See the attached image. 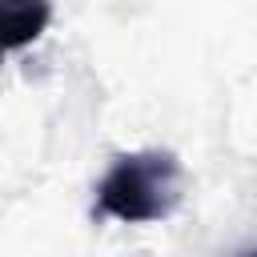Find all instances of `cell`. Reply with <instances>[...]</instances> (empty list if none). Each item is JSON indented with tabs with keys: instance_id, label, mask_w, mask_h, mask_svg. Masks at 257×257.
Wrapping results in <instances>:
<instances>
[{
	"instance_id": "6da1fadb",
	"label": "cell",
	"mask_w": 257,
	"mask_h": 257,
	"mask_svg": "<svg viewBox=\"0 0 257 257\" xmlns=\"http://www.w3.org/2000/svg\"><path fill=\"white\" fill-rule=\"evenodd\" d=\"M181 201V165L173 153L145 149L124 153L104 173L96 189V213L124 221V225H149L177 209Z\"/></svg>"
},
{
	"instance_id": "7a4b0ae2",
	"label": "cell",
	"mask_w": 257,
	"mask_h": 257,
	"mask_svg": "<svg viewBox=\"0 0 257 257\" xmlns=\"http://www.w3.org/2000/svg\"><path fill=\"white\" fill-rule=\"evenodd\" d=\"M0 8H4V48L8 52L32 44L52 20L48 0H0Z\"/></svg>"
}]
</instances>
